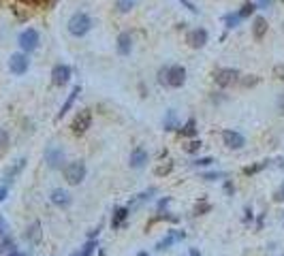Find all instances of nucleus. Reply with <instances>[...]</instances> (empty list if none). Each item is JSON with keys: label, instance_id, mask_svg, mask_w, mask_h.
Masks as SVG:
<instances>
[{"label": "nucleus", "instance_id": "obj_7", "mask_svg": "<svg viewBox=\"0 0 284 256\" xmlns=\"http://www.w3.org/2000/svg\"><path fill=\"white\" fill-rule=\"evenodd\" d=\"M45 162H47L49 169H60V167H62V162H64V152H62V148L49 145V148L45 150Z\"/></svg>", "mask_w": 284, "mask_h": 256}, {"label": "nucleus", "instance_id": "obj_1", "mask_svg": "<svg viewBox=\"0 0 284 256\" xmlns=\"http://www.w3.org/2000/svg\"><path fill=\"white\" fill-rule=\"evenodd\" d=\"M92 28V19H90L88 13H75L73 17L68 19V32L73 36H84L90 32Z\"/></svg>", "mask_w": 284, "mask_h": 256}, {"label": "nucleus", "instance_id": "obj_13", "mask_svg": "<svg viewBox=\"0 0 284 256\" xmlns=\"http://www.w3.org/2000/svg\"><path fill=\"white\" fill-rule=\"evenodd\" d=\"M52 203L56 205V207H68L70 203H73V199H70V194L66 192V190H62V188H56V190H52Z\"/></svg>", "mask_w": 284, "mask_h": 256}, {"label": "nucleus", "instance_id": "obj_4", "mask_svg": "<svg viewBox=\"0 0 284 256\" xmlns=\"http://www.w3.org/2000/svg\"><path fill=\"white\" fill-rule=\"evenodd\" d=\"M90 124H92V114H90V109H81L79 114L73 118V124H70V128H73V135L81 137L90 128Z\"/></svg>", "mask_w": 284, "mask_h": 256}, {"label": "nucleus", "instance_id": "obj_8", "mask_svg": "<svg viewBox=\"0 0 284 256\" xmlns=\"http://www.w3.org/2000/svg\"><path fill=\"white\" fill-rule=\"evenodd\" d=\"M186 43H188L192 49H201L203 45L207 43V30H203V28H192V30H188Z\"/></svg>", "mask_w": 284, "mask_h": 256}, {"label": "nucleus", "instance_id": "obj_30", "mask_svg": "<svg viewBox=\"0 0 284 256\" xmlns=\"http://www.w3.org/2000/svg\"><path fill=\"white\" fill-rule=\"evenodd\" d=\"M7 143H9V135H7V130H5V128H0V150L7 148Z\"/></svg>", "mask_w": 284, "mask_h": 256}, {"label": "nucleus", "instance_id": "obj_26", "mask_svg": "<svg viewBox=\"0 0 284 256\" xmlns=\"http://www.w3.org/2000/svg\"><path fill=\"white\" fill-rule=\"evenodd\" d=\"M255 9H257V5H255V3H246V5H243V7L239 9L237 13H239V17H241V19H246V17H250L252 13H255Z\"/></svg>", "mask_w": 284, "mask_h": 256}, {"label": "nucleus", "instance_id": "obj_42", "mask_svg": "<svg viewBox=\"0 0 284 256\" xmlns=\"http://www.w3.org/2000/svg\"><path fill=\"white\" fill-rule=\"evenodd\" d=\"M137 256H150V254H148V252H139Z\"/></svg>", "mask_w": 284, "mask_h": 256}, {"label": "nucleus", "instance_id": "obj_23", "mask_svg": "<svg viewBox=\"0 0 284 256\" xmlns=\"http://www.w3.org/2000/svg\"><path fill=\"white\" fill-rule=\"evenodd\" d=\"M180 132H182L184 137H195V135H197V122L190 118V120L186 122V124L180 128Z\"/></svg>", "mask_w": 284, "mask_h": 256}, {"label": "nucleus", "instance_id": "obj_15", "mask_svg": "<svg viewBox=\"0 0 284 256\" xmlns=\"http://www.w3.org/2000/svg\"><path fill=\"white\" fill-rule=\"evenodd\" d=\"M116 49H118V54H120V56H128V54H130V49H133V39H130L128 32H122V34L118 36V45H116Z\"/></svg>", "mask_w": 284, "mask_h": 256}, {"label": "nucleus", "instance_id": "obj_40", "mask_svg": "<svg viewBox=\"0 0 284 256\" xmlns=\"http://www.w3.org/2000/svg\"><path fill=\"white\" fill-rule=\"evenodd\" d=\"M278 107H280V111H284V94H282L280 100H278Z\"/></svg>", "mask_w": 284, "mask_h": 256}, {"label": "nucleus", "instance_id": "obj_21", "mask_svg": "<svg viewBox=\"0 0 284 256\" xmlns=\"http://www.w3.org/2000/svg\"><path fill=\"white\" fill-rule=\"evenodd\" d=\"M267 32V22L265 17H257L255 24H252V34H255V39H263Z\"/></svg>", "mask_w": 284, "mask_h": 256}, {"label": "nucleus", "instance_id": "obj_18", "mask_svg": "<svg viewBox=\"0 0 284 256\" xmlns=\"http://www.w3.org/2000/svg\"><path fill=\"white\" fill-rule=\"evenodd\" d=\"M24 165H26V158H19L11 169H7V173H5V184H7V186H9V184H11V181L17 177V173L24 169Z\"/></svg>", "mask_w": 284, "mask_h": 256}, {"label": "nucleus", "instance_id": "obj_24", "mask_svg": "<svg viewBox=\"0 0 284 256\" xmlns=\"http://www.w3.org/2000/svg\"><path fill=\"white\" fill-rule=\"evenodd\" d=\"M222 22L227 24V28H235V26H239V22H243V19L239 17V13H229L222 17Z\"/></svg>", "mask_w": 284, "mask_h": 256}, {"label": "nucleus", "instance_id": "obj_12", "mask_svg": "<svg viewBox=\"0 0 284 256\" xmlns=\"http://www.w3.org/2000/svg\"><path fill=\"white\" fill-rule=\"evenodd\" d=\"M184 237H186V233H184V231H169V233H167V237H162V239L156 243V250H167V248H171L173 243L182 241Z\"/></svg>", "mask_w": 284, "mask_h": 256}, {"label": "nucleus", "instance_id": "obj_9", "mask_svg": "<svg viewBox=\"0 0 284 256\" xmlns=\"http://www.w3.org/2000/svg\"><path fill=\"white\" fill-rule=\"evenodd\" d=\"M222 141H225V145L231 150H241L246 145V139H243V135L237 130H225L222 132Z\"/></svg>", "mask_w": 284, "mask_h": 256}, {"label": "nucleus", "instance_id": "obj_20", "mask_svg": "<svg viewBox=\"0 0 284 256\" xmlns=\"http://www.w3.org/2000/svg\"><path fill=\"white\" fill-rule=\"evenodd\" d=\"M79 92H81V88H79V86H75L73 90H70V94H68V98L64 100V105H62V109H60V111H58V120H60V118H62V116L66 114V111L70 109V107H73V102H75V98L79 96Z\"/></svg>", "mask_w": 284, "mask_h": 256}, {"label": "nucleus", "instance_id": "obj_17", "mask_svg": "<svg viewBox=\"0 0 284 256\" xmlns=\"http://www.w3.org/2000/svg\"><path fill=\"white\" fill-rule=\"evenodd\" d=\"M126 218H128V207H118V209L114 211V218H111V227H114V229L124 227Z\"/></svg>", "mask_w": 284, "mask_h": 256}, {"label": "nucleus", "instance_id": "obj_3", "mask_svg": "<svg viewBox=\"0 0 284 256\" xmlns=\"http://www.w3.org/2000/svg\"><path fill=\"white\" fill-rule=\"evenodd\" d=\"M186 81V68L184 66H167V75H165V86L169 88H182Z\"/></svg>", "mask_w": 284, "mask_h": 256}, {"label": "nucleus", "instance_id": "obj_19", "mask_svg": "<svg viewBox=\"0 0 284 256\" xmlns=\"http://www.w3.org/2000/svg\"><path fill=\"white\" fill-rule=\"evenodd\" d=\"M26 241H30V243H39L41 241V224L39 222H32L30 227L26 229Z\"/></svg>", "mask_w": 284, "mask_h": 256}, {"label": "nucleus", "instance_id": "obj_38", "mask_svg": "<svg viewBox=\"0 0 284 256\" xmlns=\"http://www.w3.org/2000/svg\"><path fill=\"white\" fill-rule=\"evenodd\" d=\"M257 7H269L271 5V0H259V3H255Z\"/></svg>", "mask_w": 284, "mask_h": 256}, {"label": "nucleus", "instance_id": "obj_14", "mask_svg": "<svg viewBox=\"0 0 284 256\" xmlns=\"http://www.w3.org/2000/svg\"><path fill=\"white\" fill-rule=\"evenodd\" d=\"M148 162V152L144 148H135L130 152V167L133 169H141Z\"/></svg>", "mask_w": 284, "mask_h": 256}, {"label": "nucleus", "instance_id": "obj_41", "mask_svg": "<svg viewBox=\"0 0 284 256\" xmlns=\"http://www.w3.org/2000/svg\"><path fill=\"white\" fill-rule=\"evenodd\" d=\"M24 3H28V5H39L41 0H24Z\"/></svg>", "mask_w": 284, "mask_h": 256}, {"label": "nucleus", "instance_id": "obj_22", "mask_svg": "<svg viewBox=\"0 0 284 256\" xmlns=\"http://www.w3.org/2000/svg\"><path fill=\"white\" fill-rule=\"evenodd\" d=\"M162 126H165V130H175V128H180V126H178V118H175V111H173V109H169V111H167Z\"/></svg>", "mask_w": 284, "mask_h": 256}, {"label": "nucleus", "instance_id": "obj_39", "mask_svg": "<svg viewBox=\"0 0 284 256\" xmlns=\"http://www.w3.org/2000/svg\"><path fill=\"white\" fill-rule=\"evenodd\" d=\"M188 256H201V252H199L197 248H190V252H188Z\"/></svg>", "mask_w": 284, "mask_h": 256}, {"label": "nucleus", "instance_id": "obj_2", "mask_svg": "<svg viewBox=\"0 0 284 256\" xmlns=\"http://www.w3.org/2000/svg\"><path fill=\"white\" fill-rule=\"evenodd\" d=\"M86 165L81 160H73V162H68V165L64 167V179L70 184V186H77V184H81L86 179Z\"/></svg>", "mask_w": 284, "mask_h": 256}, {"label": "nucleus", "instance_id": "obj_34", "mask_svg": "<svg viewBox=\"0 0 284 256\" xmlns=\"http://www.w3.org/2000/svg\"><path fill=\"white\" fill-rule=\"evenodd\" d=\"M171 167H173V165H171V162H169V165H162V167H158V169H156V175H167V173L171 171Z\"/></svg>", "mask_w": 284, "mask_h": 256}, {"label": "nucleus", "instance_id": "obj_6", "mask_svg": "<svg viewBox=\"0 0 284 256\" xmlns=\"http://www.w3.org/2000/svg\"><path fill=\"white\" fill-rule=\"evenodd\" d=\"M214 79H216V84L220 88H229L239 79V70H235V68H218L214 73Z\"/></svg>", "mask_w": 284, "mask_h": 256}, {"label": "nucleus", "instance_id": "obj_25", "mask_svg": "<svg viewBox=\"0 0 284 256\" xmlns=\"http://www.w3.org/2000/svg\"><path fill=\"white\" fill-rule=\"evenodd\" d=\"M137 0H116V7H118V11L120 13H128L130 9L135 7Z\"/></svg>", "mask_w": 284, "mask_h": 256}, {"label": "nucleus", "instance_id": "obj_11", "mask_svg": "<svg viewBox=\"0 0 284 256\" xmlns=\"http://www.w3.org/2000/svg\"><path fill=\"white\" fill-rule=\"evenodd\" d=\"M68 79H70V66L56 64L54 70H52V84L54 86H64V84H68Z\"/></svg>", "mask_w": 284, "mask_h": 256}, {"label": "nucleus", "instance_id": "obj_16", "mask_svg": "<svg viewBox=\"0 0 284 256\" xmlns=\"http://www.w3.org/2000/svg\"><path fill=\"white\" fill-rule=\"evenodd\" d=\"M13 252H17L13 237L9 233L7 235H0V256H9V254H13Z\"/></svg>", "mask_w": 284, "mask_h": 256}, {"label": "nucleus", "instance_id": "obj_43", "mask_svg": "<svg viewBox=\"0 0 284 256\" xmlns=\"http://www.w3.org/2000/svg\"><path fill=\"white\" fill-rule=\"evenodd\" d=\"M70 256H84V254H81V252H75V254H70Z\"/></svg>", "mask_w": 284, "mask_h": 256}, {"label": "nucleus", "instance_id": "obj_35", "mask_svg": "<svg viewBox=\"0 0 284 256\" xmlns=\"http://www.w3.org/2000/svg\"><path fill=\"white\" fill-rule=\"evenodd\" d=\"M7 194H9V186L3 181V184H0V203H3V201L7 199Z\"/></svg>", "mask_w": 284, "mask_h": 256}, {"label": "nucleus", "instance_id": "obj_32", "mask_svg": "<svg viewBox=\"0 0 284 256\" xmlns=\"http://www.w3.org/2000/svg\"><path fill=\"white\" fill-rule=\"evenodd\" d=\"M211 162H214V160H211L209 156H205V158H197L195 165H197V167H207V165H211Z\"/></svg>", "mask_w": 284, "mask_h": 256}, {"label": "nucleus", "instance_id": "obj_37", "mask_svg": "<svg viewBox=\"0 0 284 256\" xmlns=\"http://www.w3.org/2000/svg\"><path fill=\"white\" fill-rule=\"evenodd\" d=\"M203 177L205 179H220V177H225V173H205Z\"/></svg>", "mask_w": 284, "mask_h": 256}, {"label": "nucleus", "instance_id": "obj_33", "mask_svg": "<svg viewBox=\"0 0 284 256\" xmlns=\"http://www.w3.org/2000/svg\"><path fill=\"white\" fill-rule=\"evenodd\" d=\"M180 3H182V5H184V7L188 9V11H190V13H199V9H197L195 5H192V3H190V0H180Z\"/></svg>", "mask_w": 284, "mask_h": 256}, {"label": "nucleus", "instance_id": "obj_27", "mask_svg": "<svg viewBox=\"0 0 284 256\" xmlns=\"http://www.w3.org/2000/svg\"><path fill=\"white\" fill-rule=\"evenodd\" d=\"M267 167V160L265 162H259V165H252V167H246L243 169V173H246V175H255V173H259V171H263Z\"/></svg>", "mask_w": 284, "mask_h": 256}, {"label": "nucleus", "instance_id": "obj_31", "mask_svg": "<svg viewBox=\"0 0 284 256\" xmlns=\"http://www.w3.org/2000/svg\"><path fill=\"white\" fill-rule=\"evenodd\" d=\"M199 148H201V141H197V139H192V141L188 143V145H186V152H190V154H192V152H197Z\"/></svg>", "mask_w": 284, "mask_h": 256}, {"label": "nucleus", "instance_id": "obj_29", "mask_svg": "<svg viewBox=\"0 0 284 256\" xmlns=\"http://www.w3.org/2000/svg\"><path fill=\"white\" fill-rule=\"evenodd\" d=\"M273 201H276V203H282L284 201V184H282V186L276 192H273Z\"/></svg>", "mask_w": 284, "mask_h": 256}, {"label": "nucleus", "instance_id": "obj_10", "mask_svg": "<svg viewBox=\"0 0 284 256\" xmlns=\"http://www.w3.org/2000/svg\"><path fill=\"white\" fill-rule=\"evenodd\" d=\"M28 56L26 54H13L11 60H9V68H11V73L15 75H24L28 70Z\"/></svg>", "mask_w": 284, "mask_h": 256}, {"label": "nucleus", "instance_id": "obj_36", "mask_svg": "<svg viewBox=\"0 0 284 256\" xmlns=\"http://www.w3.org/2000/svg\"><path fill=\"white\" fill-rule=\"evenodd\" d=\"M7 233H9V224L3 216H0V235H7Z\"/></svg>", "mask_w": 284, "mask_h": 256}, {"label": "nucleus", "instance_id": "obj_5", "mask_svg": "<svg viewBox=\"0 0 284 256\" xmlns=\"http://www.w3.org/2000/svg\"><path fill=\"white\" fill-rule=\"evenodd\" d=\"M19 47H22V51H26V54H30V51H34L39 47V32L34 28H26L22 34H19Z\"/></svg>", "mask_w": 284, "mask_h": 256}, {"label": "nucleus", "instance_id": "obj_28", "mask_svg": "<svg viewBox=\"0 0 284 256\" xmlns=\"http://www.w3.org/2000/svg\"><path fill=\"white\" fill-rule=\"evenodd\" d=\"M209 209H211V205L207 201H201V203H197V207H195V216H201V213H205Z\"/></svg>", "mask_w": 284, "mask_h": 256}]
</instances>
